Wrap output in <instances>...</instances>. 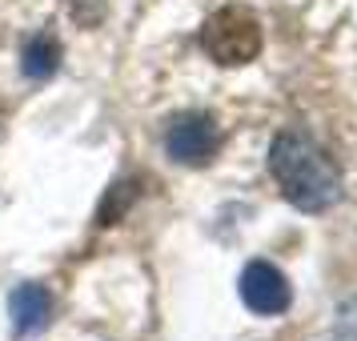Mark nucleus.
Listing matches in <instances>:
<instances>
[{"label":"nucleus","instance_id":"obj_1","mask_svg":"<svg viewBox=\"0 0 357 341\" xmlns=\"http://www.w3.org/2000/svg\"><path fill=\"white\" fill-rule=\"evenodd\" d=\"M269 173H273L277 189L285 193V201L301 213H321L341 197V173L333 157L301 129H285L273 137Z\"/></svg>","mask_w":357,"mask_h":341},{"label":"nucleus","instance_id":"obj_2","mask_svg":"<svg viewBox=\"0 0 357 341\" xmlns=\"http://www.w3.org/2000/svg\"><path fill=\"white\" fill-rule=\"evenodd\" d=\"M201 49L225 68L249 65L261 52V20L253 17L249 8H241V4H225V8H217V13L205 20V29H201Z\"/></svg>","mask_w":357,"mask_h":341},{"label":"nucleus","instance_id":"obj_3","mask_svg":"<svg viewBox=\"0 0 357 341\" xmlns=\"http://www.w3.org/2000/svg\"><path fill=\"white\" fill-rule=\"evenodd\" d=\"M165 149H169V157L181 165H209L217 157V149H221V129H217V121L209 113H185L177 116L169 132H165Z\"/></svg>","mask_w":357,"mask_h":341},{"label":"nucleus","instance_id":"obj_4","mask_svg":"<svg viewBox=\"0 0 357 341\" xmlns=\"http://www.w3.org/2000/svg\"><path fill=\"white\" fill-rule=\"evenodd\" d=\"M241 301L253 313H261V317H277V313L289 309L293 289L277 265H269V261H249L245 273H241Z\"/></svg>","mask_w":357,"mask_h":341},{"label":"nucleus","instance_id":"obj_5","mask_svg":"<svg viewBox=\"0 0 357 341\" xmlns=\"http://www.w3.org/2000/svg\"><path fill=\"white\" fill-rule=\"evenodd\" d=\"M8 317L20 333H33V329H45L52 317V297L45 285H17L13 297H8Z\"/></svg>","mask_w":357,"mask_h":341},{"label":"nucleus","instance_id":"obj_6","mask_svg":"<svg viewBox=\"0 0 357 341\" xmlns=\"http://www.w3.org/2000/svg\"><path fill=\"white\" fill-rule=\"evenodd\" d=\"M61 65V45H56V36L52 33H40L29 40V49H24V77H33V81H49L52 73Z\"/></svg>","mask_w":357,"mask_h":341},{"label":"nucleus","instance_id":"obj_7","mask_svg":"<svg viewBox=\"0 0 357 341\" xmlns=\"http://www.w3.org/2000/svg\"><path fill=\"white\" fill-rule=\"evenodd\" d=\"M337 341H357V301H349V305L341 309V317H337Z\"/></svg>","mask_w":357,"mask_h":341}]
</instances>
